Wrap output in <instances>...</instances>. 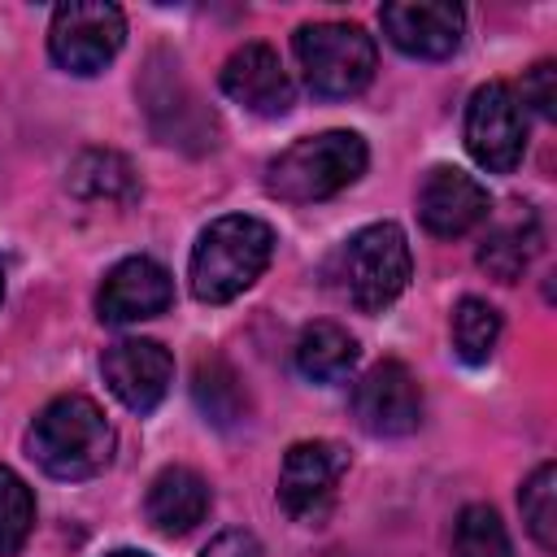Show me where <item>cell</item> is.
I'll return each mask as SVG.
<instances>
[{
    "instance_id": "cell-6",
    "label": "cell",
    "mask_w": 557,
    "mask_h": 557,
    "mask_svg": "<svg viewBox=\"0 0 557 557\" xmlns=\"http://www.w3.org/2000/svg\"><path fill=\"white\" fill-rule=\"evenodd\" d=\"M126 39V17L104 0H65L48 22V57L70 74H100Z\"/></svg>"
},
{
    "instance_id": "cell-4",
    "label": "cell",
    "mask_w": 557,
    "mask_h": 557,
    "mask_svg": "<svg viewBox=\"0 0 557 557\" xmlns=\"http://www.w3.org/2000/svg\"><path fill=\"white\" fill-rule=\"evenodd\" d=\"M413 274V257H409V239L396 222H370L357 235L344 239L339 257H335V278L344 287V296L352 300V309L361 313H383Z\"/></svg>"
},
{
    "instance_id": "cell-11",
    "label": "cell",
    "mask_w": 557,
    "mask_h": 557,
    "mask_svg": "<svg viewBox=\"0 0 557 557\" xmlns=\"http://www.w3.org/2000/svg\"><path fill=\"white\" fill-rule=\"evenodd\" d=\"M174 305V278L161 261L152 257H126L117 261L100 292H96V313L100 322L109 326H126V322H144V318H157Z\"/></svg>"
},
{
    "instance_id": "cell-5",
    "label": "cell",
    "mask_w": 557,
    "mask_h": 557,
    "mask_svg": "<svg viewBox=\"0 0 557 557\" xmlns=\"http://www.w3.org/2000/svg\"><path fill=\"white\" fill-rule=\"evenodd\" d=\"M292 48L309 91L322 100H348L374 78V39L352 22H305Z\"/></svg>"
},
{
    "instance_id": "cell-21",
    "label": "cell",
    "mask_w": 557,
    "mask_h": 557,
    "mask_svg": "<svg viewBox=\"0 0 557 557\" xmlns=\"http://www.w3.org/2000/svg\"><path fill=\"white\" fill-rule=\"evenodd\" d=\"M518 505H522V522L531 540L544 553H553L557 548V466L553 461H540L531 470V479L518 492Z\"/></svg>"
},
{
    "instance_id": "cell-7",
    "label": "cell",
    "mask_w": 557,
    "mask_h": 557,
    "mask_svg": "<svg viewBox=\"0 0 557 557\" xmlns=\"http://www.w3.org/2000/svg\"><path fill=\"white\" fill-rule=\"evenodd\" d=\"M348 470V448L335 440H300L287 448L278 470V505L292 522L318 527L335 509L339 479Z\"/></svg>"
},
{
    "instance_id": "cell-23",
    "label": "cell",
    "mask_w": 557,
    "mask_h": 557,
    "mask_svg": "<svg viewBox=\"0 0 557 557\" xmlns=\"http://www.w3.org/2000/svg\"><path fill=\"white\" fill-rule=\"evenodd\" d=\"M35 527V496L26 479L9 466H0V557H13Z\"/></svg>"
},
{
    "instance_id": "cell-19",
    "label": "cell",
    "mask_w": 557,
    "mask_h": 557,
    "mask_svg": "<svg viewBox=\"0 0 557 557\" xmlns=\"http://www.w3.org/2000/svg\"><path fill=\"white\" fill-rule=\"evenodd\" d=\"M191 396H196L200 413L213 426H235L248 413V392H244L239 374L222 357H200L196 379H191Z\"/></svg>"
},
{
    "instance_id": "cell-20",
    "label": "cell",
    "mask_w": 557,
    "mask_h": 557,
    "mask_svg": "<svg viewBox=\"0 0 557 557\" xmlns=\"http://www.w3.org/2000/svg\"><path fill=\"white\" fill-rule=\"evenodd\" d=\"M496 339H500V313L479 296H461L453 309V352L466 366H483L496 352Z\"/></svg>"
},
{
    "instance_id": "cell-22",
    "label": "cell",
    "mask_w": 557,
    "mask_h": 557,
    "mask_svg": "<svg viewBox=\"0 0 557 557\" xmlns=\"http://www.w3.org/2000/svg\"><path fill=\"white\" fill-rule=\"evenodd\" d=\"M453 544H457V557H513L509 531L492 505H466L457 513Z\"/></svg>"
},
{
    "instance_id": "cell-16",
    "label": "cell",
    "mask_w": 557,
    "mask_h": 557,
    "mask_svg": "<svg viewBox=\"0 0 557 557\" xmlns=\"http://www.w3.org/2000/svg\"><path fill=\"white\" fill-rule=\"evenodd\" d=\"M65 187L83 200H109V205H131L139 196V178L135 165L113 152V148H87L70 161V178Z\"/></svg>"
},
{
    "instance_id": "cell-17",
    "label": "cell",
    "mask_w": 557,
    "mask_h": 557,
    "mask_svg": "<svg viewBox=\"0 0 557 557\" xmlns=\"http://www.w3.org/2000/svg\"><path fill=\"white\" fill-rule=\"evenodd\" d=\"M361 348L339 322H309L296 339V370L309 383H339L352 374Z\"/></svg>"
},
{
    "instance_id": "cell-14",
    "label": "cell",
    "mask_w": 557,
    "mask_h": 557,
    "mask_svg": "<svg viewBox=\"0 0 557 557\" xmlns=\"http://www.w3.org/2000/svg\"><path fill=\"white\" fill-rule=\"evenodd\" d=\"M487 213H492V200L474 174H466L457 165L426 170V178L418 187V218L431 235L457 239V235L474 231L479 222H487Z\"/></svg>"
},
{
    "instance_id": "cell-27",
    "label": "cell",
    "mask_w": 557,
    "mask_h": 557,
    "mask_svg": "<svg viewBox=\"0 0 557 557\" xmlns=\"http://www.w3.org/2000/svg\"><path fill=\"white\" fill-rule=\"evenodd\" d=\"M0 300H4V261H0Z\"/></svg>"
},
{
    "instance_id": "cell-18",
    "label": "cell",
    "mask_w": 557,
    "mask_h": 557,
    "mask_svg": "<svg viewBox=\"0 0 557 557\" xmlns=\"http://www.w3.org/2000/svg\"><path fill=\"white\" fill-rule=\"evenodd\" d=\"M535 252H540V222H535V213L522 205V218H518V222L492 226V231L483 235V244H479V265H483L492 278H500V283H518Z\"/></svg>"
},
{
    "instance_id": "cell-25",
    "label": "cell",
    "mask_w": 557,
    "mask_h": 557,
    "mask_svg": "<svg viewBox=\"0 0 557 557\" xmlns=\"http://www.w3.org/2000/svg\"><path fill=\"white\" fill-rule=\"evenodd\" d=\"M200 557H261V544H257V535H252V531L231 527V531L213 535V540H209V548H205Z\"/></svg>"
},
{
    "instance_id": "cell-3",
    "label": "cell",
    "mask_w": 557,
    "mask_h": 557,
    "mask_svg": "<svg viewBox=\"0 0 557 557\" xmlns=\"http://www.w3.org/2000/svg\"><path fill=\"white\" fill-rule=\"evenodd\" d=\"M366 161L370 148L357 131H322L287 144L265 165V191L283 205H313L352 187L366 174Z\"/></svg>"
},
{
    "instance_id": "cell-8",
    "label": "cell",
    "mask_w": 557,
    "mask_h": 557,
    "mask_svg": "<svg viewBox=\"0 0 557 557\" xmlns=\"http://www.w3.org/2000/svg\"><path fill=\"white\" fill-rule=\"evenodd\" d=\"M466 148L470 157L492 170L509 174L527 148V113L509 83H483L466 104Z\"/></svg>"
},
{
    "instance_id": "cell-12",
    "label": "cell",
    "mask_w": 557,
    "mask_h": 557,
    "mask_svg": "<svg viewBox=\"0 0 557 557\" xmlns=\"http://www.w3.org/2000/svg\"><path fill=\"white\" fill-rule=\"evenodd\" d=\"M379 22L387 30V39L405 52V57H422V61H444L457 52L461 30H466V13L453 0H409V4H383Z\"/></svg>"
},
{
    "instance_id": "cell-1",
    "label": "cell",
    "mask_w": 557,
    "mask_h": 557,
    "mask_svg": "<svg viewBox=\"0 0 557 557\" xmlns=\"http://www.w3.org/2000/svg\"><path fill=\"white\" fill-rule=\"evenodd\" d=\"M113 448H117L113 422L104 418V409L91 396H78V392L48 400L26 431L30 461L44 474L65 479V483L96 479L113 461Z\"/></svg>"
},
{
    "instance_id": "cell-2",
    "label": "cell",
    "mask_w": 557,
    "mask_h": 557,
    "mask_svg": "<svg viewBox=\"0 0 557 557\" xmlns=\"http://www.w3.org/2000/svg\"><path fill=\"white\" fill-rule=\"evenodd\" d=\"M274 257V231L252 213L213 218L191 248V296L205 305H226L248 292Z\"/></svg>"
},
{
    "instance_id": "cell-15",
    "label": "cell",
    "mask_w": 557,
    "mask_h": 557,
    "mask_svg": "<svg viewBox=\"0 0 557 557\" xmlns=\"http://www.w3.org/2000/svg\"><path fill=\"white\" fill-rule=\"evenodd\" d=\"M209 505H213V492H209V483L191 466H165L148 483V496H144V513H148V522L161 535H187V531H196L205 522Z\"/></svg>"
},
{
    "instance_id": "cell-9",
    "label": "cell",
    "mask_w": 557,
    "mask_h": 557,
    "mask_svg": "<svg viewBox=\"0 0 557 557\" xmlns=\"http://www.w3.org/2000/svg\"><path fill=\"white\" fill-rule=\"evenodd\" d=\"M352 418L370 435H409L422 422V387L409 374L405 361H379L370 366L352 387Z\"/></svg>"
},
{
    "instance_id": "cell-10",
    "label": "cell",
    "mask_w": 557,
    "mask_h": 557,
    "mask_svg": "<svg viewBox=\"0 0 557 557\" xmlns=\"http://www.w3.org/2000/svg\"><path fill=\"white\" fill-rule=\"evenodd\" d=\"M100 374L131 413H152L174 383V357L157 339H117L104 348Z\"/></svg>"
},
{
    "instance_id": "cell-13",
    "label": "cell",
    "mask_w": 557,
    "mask_h": 557,
    "mask_svg": "<svg viewBox=\"0 0 557 557\" xmlns=\"http://www.w3.org/2000/svg\"><path fill=\"white\" fill-rule=\"evenodd\" d=\"M218 83H222V96L226 100H235L239 109H248L257 117H283L292 109V100H296L292 78H287L283 61H278V52L270 44H244V48H235L226 57Z\"/></svg>"
},
{
    "instance_id": "cell-26",
    "label": "cell",
    "mask_w": 557,
    "mask_h": 557,
    "mask_svg": "<svg viewBox=\"0 0 557 557\" xmlns=\"http://www.w3.org/2000/svg\"><path fill=\"white\" fill-rule=\"evenodd\" d=\"M109 557H148V553H139V548H117V553H109Z\"/></svg>"
},
{
    "instance_id": "cell-24",
    "label": "cell",
    "mask_w": 557,
    "mask_h": 557,
    "mask_svg": "<svg viewBox=\"0 0 557 557\" xmlns=\"http://www.w3.org/2000/svg\"><path fill=\"white\" fill-rule=\"evenodd\" d=\"M518 104H531L540 117H553V104H557V70H553V61H540V65L527 70Z\"/></svg>"
}]
</instances>
